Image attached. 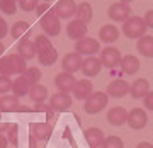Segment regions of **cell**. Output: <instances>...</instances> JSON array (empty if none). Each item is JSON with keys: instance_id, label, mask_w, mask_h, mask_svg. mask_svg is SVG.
<instances>
[{"instance_id": "cell-1", "label": "cell", "mask_w": 153, "mask_h": 148, "mask_svg": "<svg viewBox=\"0 0 153 148\" xmlns=\"http://www.w3.org/2000/svg\"><path fill=\"white\" fill-rule=\"evenodd\" d=\"M26 68H27L26 61L17 55H7L4 58H0V75H5V77L22 75Z\"/></svg>"}, {"instance_id": "cell-2", "label": "cell", "mask_w": 153, "mask_h": 148, "mask_svg": "<svg viewBox=\"0 0 153 148\" xmlns=\"http://www.w3.org/2000/svg\"><path fill=\"white\" fill-rule=\"evenodd\" d=\"M146 29L148 28L145 21H143V17H138V16H131L123 24V33L128 39H140L141 36H145Z\"/></svg>"}, {"instance_id": "cell-3", "label": "cell", "mask_w": 153, "mask_h": 148, "mask_svg": "<svg viewBox=\"0 0 153 148\" xmlns=\"http://www.w3.org/2000/svg\"><path fill=\"white\" fill-rule=\"evenodd\" d=\"M107 102H109V97H107V94L105 92H92L85 99V106H83V109L87 114H99L100 111L107 107Z\"/></svg>"}, {"instance_id": "cell-4", "label": "cell", "mask_w": 153, "mask_h": 148, "mask_svg": "<svg viewBox=\"0 0 153 148\" xmlns=\"http://www.w3.org/2000/svg\"><path fill=\"white\" fill-rule=\"evenodd\" d=\"M41 29L44 31V34L48 38H55V36L60 34L61 24H60V19L55 16L53 9H49L44 16H41Z\"/></svg>"}, {"instance_id": "cell-5", "label": "cell", "mask_w": 153, "mask_h": 148, "mask_svg": "<svg viewBox=\"0 0 153 148\" xmlns=\"http://www.w3.org/2000/svg\"><path fill=\"white\" fill-rule=\"evenodd\" d=\"M100 51V43L94 38H85L78 39L75 43V53L78 55H85V56H94L95 53Z\"/></svg>"}, {"instance_id": "cell-6", "label": "cell", "mask_w": 153, "mask_h": 148, "mask_svg": "<svg viewBox=\"0 0 153 148\" xmlns=\"http://www.w3.org/2000/svg\"><path fill=\"white\" fill-rule=\"evenodd\" d=\"M121 51L117 48H114V46H105L102 51H100V63H102V66H105V68H116V66H119L121 63Z\"/></svg>"}, {"instance_id": "cell-7", "label": "cell", "mask_w": 153, "mask_h": 148, "mask_svg": "<svg viewBox=\"0 0 153 148\" xmlns=\"http://www.w3.org/2000/svg\"><path fill=\"white\" fill-rule=\"evenodd\" d=\"M71 102H73V99H71L70 94H66V92L53 94L49 97V107L55 112H65V111H68L71 107Z\"/></svg>"}, {"instance_id": "cell-8", "label": "cell", "mask_w": 153, "mask_h": 148, "mask_svg": "<svg viewBox=\"0 0 153 148\" xmlns=\"http://www.w3.org/2000/svg\"><path fill=\"white\" fill-rule=\"evenodd\" d=\"M131 7L128 4H123V2H116L107 9V16L111 17V21L114 22H124L126 19L131 17Z\"/></svg>"}, {"instance_id": "cell-9", "label": "cell", "mask_w": 153, "mask_h": 148, "mask_svg": "<svg viewBox=\"0 0 153 148\" xmlns=\"http://www.w3.org/2000/svg\"><path fill=\"white\" fill-rule=\"evenodd\" d=\"M82 63H83L82 55H78V53H66L63 56V60H61V68L66 73L75 75L78 70H82Z\"/></svg>"}, {"instance_id": "cell-10", "label": "cell", "mask_w": 153, "mask_h": 148, "mask_svg": "<svg viewBox=\"0 0 153 148\" xmlns=\"http://www.w3.org/2000/svg\"><path fill=\"white\" fill-rule=\"evenodd\" d=\"M126 123H128V126L131 128V129H143V128L146 126V123H148V116L143 109L134 107V109H131L129 112H128Z\"/></svg>"}, {"instance_id": "cell-11", "label": "cell", "mask_w": 153, "mask_h": 148, "mask_svg": "<svg viewBox=\"0 0 153 148\" xmlns=\"http://www.w3.org/2000/svg\"><path fill=\"white\" fill-rule=\"evenodd\" d=\"M53 12L58 19H71L76 14V4L73 0H60L53 7Z\"/></svg>"}, {"instance_id": "cell-12", "label": "cell", "mask_w": 153, "mask_h": 148, "mask_svg": "<svg viewBox=\"0 0 153 148\" xmlns=\"http://www.w3.org/2000/svg\"><path fill=\"white\" fill-rule=\"evenodd\" d=\"M66 34H68V38L70 39H83L87 36V24L82 21H78V19H73L66 24Z\"/></svg>"}, {"instance_id": "cell-13", "label": "cell", "mask_w": 153, "mask_h": 148, "mask_svg": "<svg viewBox=\"0 0 153 148\" xmlns=\"http://www.w3.org/2000/svg\"><path fill=\"white\" fill-rule=\"evenodd\" d=\"M29 131H31V136H33L34 140H38V141H46V140L51 136L53 128H51V124H48V123H33V124L29 126Z\"/></svg>"}, {"instance_id": "cell-14", "label": "cell", "mask_w": 153, "mask_h": 148, "mask_svg": "<svg viewBox=\"0 0 153 148\" xmlns=\"http://www.w3.org/2000/svg\"><path fill=\"white\" fill-rule=\"evenodd\" d=\"M71 92H73V97L78 99V100H85V99L94 92V85L90 80L87 78H83V80H76L73 89H71Z\"/></svg>"}, {"instance_id": "cell-15", "label": "cell", "mask_w": 153, "mask_h": 148, "mask_svg": "<svg viewBox=\"0 0 153 148\" xmlns=\"http://www.w3.org/2000/svg\"><path fill=\"white\" fill-rule=\"evenodd\" d=\"M100 68H102V63L95 56H87L82 63V73L85 75V78L97 77L99 73H100Z\"/></svg>"}, {"instance_id": "cell-16", "label": "cell", "mask_w": 153, "mask_h": 148, "mask_svg": "<svg viewBox=\"0 0 153 148\" xmlns=\"http://www.w3.org/2000/svg\"><path fill=\"white\" fill-rule=\"evenodd\" d=\"M128 92H129V83L126 82V80L116 78V80H112L107 85V92L105 94L111 95V97H114V99H121V97H124Z\"/></svg>"}, {"instance_id": "cell-17", "label": "cell", "mask_w": 153, "mask_h": 148, "mask_svg": "<svg viewBox=\"0 0 153 148\" xmlns=\"http://www.w3.org/2000/svg\"><path fill=\"white\" fill-rule=\"evenodd\" d=\"M76 78L71 75V73H66V71H61L55 77V85L58 89V92H71V89L75 85Z\"/></svg>"}, {"instance_id": "cell-18", "label": "cell", "mask_w": 153, "mask_h": 148, "mask_svg": "<svg viewBox=\"0 0 153 148\" xmlns=\"http://www.w3.org/2000/svg\"><path fill=\"white\" fill-rule=\"evenodd\" d=\"M10 34L14 39H21V41H29L31 38V26L27 21H17L10 28Z\"/></svg>"}, {"instance_id": "cell-19", "label": "cell", "mask_w": 153, "mask_h": 148, "mask_svg": "<svg viewBox=\"0 0 153 148\" xmlns=\"http://www.w3.org/2000/svg\"><path fill=\"white\" fill-rule=\"evenodd\" d=\"M83 136L87 140V145L90 148H99L102 147V143H104L105 136H104V131L102 129H99V128H88L83 131Z\"/></svg>"}, {"instance_id": "cell-20", "label": "cell", "mask_w": 153, "mask_h": 148, "mask_svg": "<svg viewBox=\"0 0 153 148\" xmlns=\"http://www.w3.org/2000/svg\"><path fill=\"white\" fill-rule=\"evenodd\" d=\"M126 119H128V111L124 107H121V106L111 107L109 112H107V121L112 126H123L126 123Z\"/></svg>"}, {"instance_id": "cell-21", "label": "cell", "mask_w": 153, "mask_h": 148, "mask_svg": "<svg viewBox=\"0 0 153 148\" xmlns=\"http://www.w3.org/2000/svg\"><path fill=\"white\" fill-rule=\"evenodd\" d=\"M99 39L107 44L114 43V41L119 39V29L116 28L114 24H105V26L99 29Z\"/></svg>"}, {"instance_id": "cell-22", "label": "cell", "mask_w": 153, "mask_h": 148, "mask_svg": "<svg viewBox=\"0 0 153 148\" xmlns=\"http://www.w3.org/2000/svg\"><path fill=\"white\" fill-rule=\"evenodd\" d=\"M31 87H33V85L27 82V78L22 77V75H19L16 80H12V94H14L17 99L24 97V95H29Z\"/></svg>"}, {"instance_id": "cell-23", "label": "cell", "mask_w": 153, "mask_h": 148, "mask_svg": "<svg viewBox=\"0 0 153 148\" xmlns=\"http://www.w3.org/2000/svg\"><path fill=\"white\" fill-rule=\"evenodd\" d=\"M17 56H21L24 61L27 60H33L34 56L38 55V49L34 46L33 41H21V43L17 44Z\"/></svg>"}, {"instance_id": "cell-24", "label": "cell", "mask_w": 153, "mask_h": 148, "mask_svg": "<svg viewBox=\"0 0 153 148\" xmlns=\"http://www.w3.org/2000/svg\"><path fill=\"white\" fill-rule=\"evenodd\" d=\"M119 66L126 75H134V73L140 70V60H138L134 55H126V56L121 58Z\"/></svg>"}, {"instance_id": "cell-25", "label": "cell", "mask_w": 153, "mask_h": 148, "mask_svg": "<svg viewBox=\"0 0 153 148\" xmlns=\"http://www.w3.org/2000/svg\"><path fill=\"white\" fill-rule=\"evenodd\" d=\"M148 90H150V83L146 78H138L133 85H129V94L133 99H143L148 94Z\"/></svg>"}, {"instance_id": "cell-26", "label": "cell", "mask_w": 153, "mask_h": 148, "mask_svg": "<svg viewBox=\"0 0 153 148\" xmlns=\"http://www.w3.org/2000/svg\"><path fill=\"white\" fill-rule=\"evenodd\" d=\"M138 51L141 53V56L145 58H153V36H141V38L138 39V44H136Z\"/></svg>"}, {"instance_id": "cell-27", "label": "cell", "mask_w": 153, "mask_h": 148, "mask_svg": "<svg viewBox=\"0 0 153 148\" xmlns=\"http://www.w3.org/2000/svg\"><path fill=\"white\" fill-rule=\"evenodd\" d=\"M38 60L43 66H51L55 65L58 61V51L55 48H49V49H44V51H38Z\"/></svg>"}, {"instance_id": "cell-28", "label": "cell", "mask_w": 153, "mask_h": 148, "mask_svg": "<svg viewBox=\"0 0 153 148\" xmlns=\"http://www.w3.org/2000/svg\"><path fill=\"white\" fill-rule=\"evenodd\" d=\"M75 16H76L78 21L88 24V22L92 21V17H94L92 5H90L88 2H82V4H78V5H76V14H75Z\"/></svg>"}, {"instance_id": "cell-29", "label": "cell", "mask_w": 153, "mask_h": 148, "mask_svg": "<svg viewBox=\"0 0 153 148\" xmlns=\"http://www.w3.org/2000/svg\"><path fill=\"white\" fill-rule=\"evenodd\" d=\"M29 97L36 104H43L44 100H46V97H48V89L44 87V85H41V83H36L29 90Z\"/></svg>"}, {"instance_id": "cell-30", "label": "cell", "mask_w": 153, "mask_h": 148, "mask_svg": "<svg viewBox=\"0 0 153 148\" xmlns=\"http://www.w3.org/2000/svg\"><path fill=\"white\" fill-rule=\"evenodd\" d=\"M17 109H19V99L16 95L0 97V112H14Z\"/></svg>"}, {"instance_id": "cell-31", "label": "cell", "mask_w": 153, "mask_h": 148, "mask_svg": "<svg viewBox=\"0 0 153 148\" xmlns=\"http://www.w3.org/2000/svg\"><path fill=\"white\" fill-rule=\"evenodd\" d=\"M22 77L27 78V82L31 83V85H36V83L41 80V70L36 68V66H29V68H26V71L22 73Z\"/></svg>"}, {"instance_id": "cell-32", "label": "cell", "mask_w": 153, "mask_h": 148, "mask_svg": "<svg viewBox=\"0 0 153 148\" xmlns=\"http://www.w3.org/2000/svg\"><path fill=\"white\" fill-rule=\"evenodd\" d=\"M34 46H36V49H38V51H44V49L53 48L51 39H49L46 34H39V36H36V39H34Z\"/></svg>"}, {"instance_id": "cell-33", "label": "cell", "mask_w": 153, "mask_h": 148, "mask_svg": "<svg viewBox=\"0 0 153 148\" xmlns=\"http://www.w3.org/2000/svg\"><path fill=\"white\" fill-rule=\"evenodd\" d=\"M0 12H5L9 16L16 14L17 12V2H12V0H0Z\"/></svg>"}, {"instance_id": "cell-34", "label": "cell", "mask_w": 153, "mask_h": 148, "mask_svg": "<svg viewBox=\"0 0 153 148\" xmlns=\"http://www.w3.org/2000/svg\"><path fill=\"white\" fill-rule=\"evenodd\" d=\"M100 148H124V143L119 136H109L105 138Z\"/></svg>"}, {"instance_id": "cell-35", "label": "cell", "mask_w": 153, "mask_h": 148, "mask_svg": "<svg viewBox=\"0 0 153 148\" xmlns=\"http://www.w3.org/2000/svg\"><path fill=\"white\" fill-rule=\"evenodd\" d=\"M39 5V0H19V9L24 12H33Z\"/></svg>"}, {"instance_id": "cell-36", "label": "cell", "mask_w": 153, "mask_h": 148, "mask_svg": "<svg viewBox=\"0 0 153 148\" xmlns=\"http://www.w3.org/2000/svg\"><path fill=\"white\" fill-rule=\"evenodd\" d=\"M17 133H19V126L17 124H9V128H7V141L12 143V145H17Z\"/></svg>"}, {"instance_id": "cell-37", "label": "cell", "mask_w": 153, "mask_h": 148, "mask_svg": "<svg viewBox=\"0 0 153 148\" xmlns=\"http://www.w3.org/2000/svg\"><path fill=\"white\" fill-rule=\"evenodd\" d=\"M12 90V80L10 77H5V75H0V94H9Z\"/></svg>"}, {"instance_id": "cell-38", "label": "cell", "mask_w": 153, "mask_h": 148, "mask_svg": "<svg viewBox=\"0 0 153 148\" xmlns=\"http://www.w3.org/2000/svg\"><path fill=\"white\" fill-rule=\"evenodd\" d=\"M143 104L148 111H153V90H148V94L143 97Z\"/></svg>"}, {"instance_id": "cell-39", "label": "cell", "mask_w": 153, "mask_h": 148, "mask_svg": "<svg viewBox=\"0 0 153 148\" xmlns=\"http://www.w3.org/2000/svg\"><path fill=\"white\" fill-rule=\"evenodd\" d=\"M9 33V24L5 22V19H0V39L5 38Z\"/></svg>"}, {"instance_id": "cell-40", "label": "cell", "mask_w": 153, "mask_h": 148, "mask_svg": "<svg viewBox=\"0 0 153 148\" xmlns=\"http://www.w3.org/2000/svg\"><path fill=\"white\" fill-rule=\"evenodd\" d=\"M143 21H145V24H146V28L153 29V10H148L146 14H145V17H143Z\"/></svg>"}, {"instance_id": "cell-41", "label": "cell", "mask_w": 153, "mask_h": 148, "mask_svg": "<svg viewBox=\"0 0 153 148\" xmlns=\"http://www.w3.org/2000/svg\"><path fill=\"white\" fill-rule=\"evenodd\" d=\"M48 10H49V5L46 4V2H44V4H41V5H38V7H36V12H38V16H39V17H41V16H44V14H46Z\"/></svg>"}, {"instance_id": "cell-42", "label": "cell", "mask_w": 153, "mask_h": 148, "mask_svg": "<svg viewBox=\"0 0 153 148\" xmlns=\"http://www.w3.org/2000/svg\"><path fill=\"white\" fill-rule=\"evenodd\" d=\"M7 145H9L7 136L4 135V133H0V148H7Z\"/></svg>"}, {"instance_id": "cell-43", "label": "cell", "mask_w": 153, "mask_h": 148, "mask_svg": "<svg viewBox=\"0 0 153 148\" xmlns=\"http://www.w3.org/2000/svg\"><path fill=\"white\" fill-rule=\"evenodd\" d=\"M136 148H153V145L150 141H141L136 145Z\"/></svg>"}, {"instance_id": "cell-44", "label": "cell", "mask_w": 153, "mask_h": 148, "mask_svg": "<svg viewBox=\"0 0 153 148\" xmlns=\"http://www.w3.org/2000/svg\"><path fill=\"white\" fill-rule=\"evenodd\" d=\"M4 49L5 48H4V44H2V41H0V56H2V53H4Z\"/></svg>"}, {"instance_id": "cell-45", "label": "cell", "mask_w": 153, "mask_h": 148, "mask_svg": "<svg viewBox=\"0 0 153 148\" xmlns=\"http://www.w3.org/2000/svg\"><path fill=\"white\" fill-rule=\"evenodd\" d=\"M119 2H123V4H128V5H129V4H131L133 0H119Z\"/></svg>"}, {"instance_id": "cell-46", "label": "cell", "mask_w": 153, "mask_h": 148, "mask_svg": "<svg viewBox=\"0 0 153 148\" xmlns=\"http://www.w3.org/2000/svg\"><path fill=\"white\" fill-rule=\"evenodd\" d=\"M44 2H46V4H48V2H51V0H44Z\"/></svg>"}, {"instance_id": "cell-47", "label": "cell", "mask_w": 153, "mask_h": 148, "mask_svg": "<svg viewBox=\"0 0 153 148\" xmlns=\"http://www.w3.org/2000/svg\"><path fill=\"white\" fill-rule=\"evenodd\" d=\"M12 2H17V0H12Z\"/></svg>"}, {"instance_id": "cell-48", "label": "cell", "mask_w": 153, "mask_h": 148, "mask_svg": "<svg viewBox=\"0 0 153 148\" xmlns=\"http://www.w3.org/2000/svg\"><path fill=\"white\" fill-rule=\"evenodd\" d=\"M0 19H2V17H0Z\"/></svg>"}]
</instances>
